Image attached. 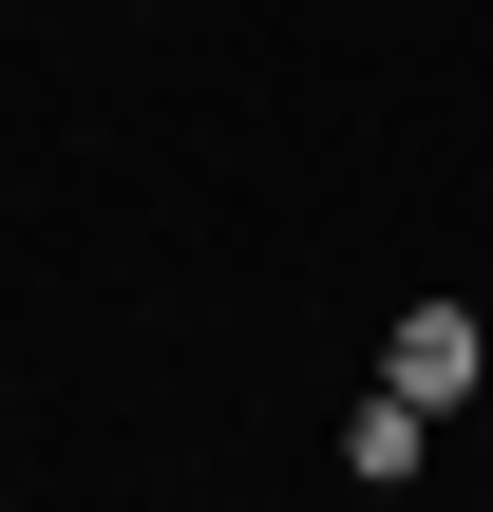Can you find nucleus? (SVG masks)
<instances>
[{
    "label": "nucleus",
    "mask_w": 493,
    "mask_h": 512,
    "mask_svg": "<svg viewBox=\"0 0 493 512\" xmlns=\"http://www.w3.org/2000/svg\"><path fill=\"white\" fill-rule=\"evenodd\" d=\"M475 304H418V323H399V361H380V380H399V399H418V418H456V399H475Z\"/></svg>",
    "instance_id": "obj_1"
},
{
    "label": "nucleus",
    "mask_w": 493,
    "mask_h": 512,
    "mask_svg": "<svg viewBox=\"0 0 493 512\" xmlns=\"http://www.w3.org/2000/svg\"><path fill=\"white\" fill-rule=\"evenodd\" d=\"M418 437H437V418H418V399H399V380H380V399H361V437H342V456H361V475H380V494H399V475H418Z\"/></svg>",
    "instance_id": "obj_2"
}]
</instances>
